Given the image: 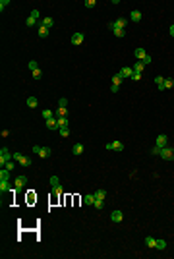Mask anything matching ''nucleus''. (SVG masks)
Instances as JSON below:
<instances>
[{"label":"nucleus","mask_w":174,"mask_h":259,"mask_svg":"<svg viewBox=\"0 0 174 259\" xmlns=\"http://www.w3.org/2000/svg\"><path fill=\"white\" fill-rule=\"evenodd\" d=\"M12 157H14V155L6 149V147H2V149H0V164H2V168H4V164H6V162L10 161Z\"/></svg>","instance_id":"f257e3e1"},{"label":"nucleus","mask_w":174,"mask_h":259,"mask_svg":"<svg viewBox=\"0 0 174 259\" xmlns=\"http://www.w3.org/2000/svg\"><path fill=\"white\" fill-rule=\"evenodd\" d=\"M14 159L21 164V166H31V159L25 155H19V153H14Z\"/></svg>","instance_id":"f03ea898"},{"label":"nucleus","mask_w":174,"mask_h":259,"mask_svg":"<svg viewBox=\"0 0 174 259\" xmlns=\"http://www.w3.org/2000/svg\"><path fill=\"white\" fill-rule=\"evenodd\" d=\"M161 159H164V161H170V159H174V149H170V147H161Z\"/></svg>","instance_id":"7ed1b4c3"},{"label":"nucleus","mask_w":174,"mask_h":259,"mask_svg":"<svg viewBox=\"0 0 174 259\" xmlns=\"http://www.w3.org/2000/svg\"><path fill=\"white\" fill-rule=\"evenodd\" d=\"M104 147H106L108 151H122L124 149V143L122 141H112V143H106Z\"/></svg>","instance_id":"20e7f679"},{"label":"nucleus","mask_w":174,"mask_h":259,"mask_svg":"<svg viewBox=\"0 0 174 259\" xmlns=\"http://www.w3.org/2000/svg\"><path fill=\"white\" fill-rule=\"evenodd\" d=\"M25 184H27V178H25V176H18V178H16V182H14V186H16L18 189H23V186H25Z\"/></svg>","instance_id":"39448f33"},{"label":"nucleus","mask_w":174,"mask_h":259,"mask_svg":"<svg viewBox=\"0 0 174 259\" xmlns=\"http://www.w3.org/2000/svg\"><path fill=\"white\" fill-rule=\"evenodd\" d=\"M118 74H120V78H122V79L132 78V76H134V68H122V70L118 72Z\"/></svg>","instance_id":"423d86ee"},{"label":"nucleus","mask_w":174,"mask_h":259,"mask_svg":"<svg viewBox=\"0 0 174 259\" xmlns=\"http://www.w3.org/2000/svg\"><path fill=\"white\" fill-rule=\"evenodd\" d=\"M126 23H128V20H126V18H118V20H116L114 23H110L108 27H120V29H124V27H126Z\"/></svg>","instance_id":"0eeeda50"},{"label":"nucleus","mask_w":174,"mask_h":259,"mask_svg":"<svg viewBox=\"0 0 174 259\" xmlns=\"http://www.w3.org/2000/svg\"><path fill=\"white\" fill-rule=\"evenodd\" d=\"M122 219H124L122 211H112V215H110V220H112V222H120Z\"/></svg>","instance_id":"6e6552de"},{"label":"nucleus","mask_w":174,"mask_h":259,"mask_svg":"<svg viewBox=\"0 0 174 259\" xmlns=\"http://www.w3.org/2000/svg\"><path fill=\"white\" fill-rule=\"evenodd\" d=\"M72 43L74 45H81L83 43V33H74L72 35Z\"/></svg>","instance_id":"1a4fd4ad"},{"label":"nucleus","mask_w":174,"mask_h":259,"mask_svg":"<svg viewBox=\"0 0 174 259\" xmlns=\"http://www.w3.org/2000/svg\"><path fill=\"white\" fill-rule=\"evenodd\" d=\"M46 128L48 130H58V122H56V116H52L46 120Z\"/></svg>","instance_id":"9d476101"},{"label":"nucleus","mask_w":174,"mask_h":259,"mask_svg":"<svg viewBox=\"0 0 174 259\" xmlns=\"http://www.w3.org/2000/svg\"><path fill=\"white\" fill-rule=\"evenodd\" d=\"M134 52H135V58H137V60H141V62H143V58H145V56H147V52L143 50L141 46H139V48H135Z\"/></svg>","instance_id":"9b49d317"},{"label":"nucleus","mask_w":174,"mask_h":259,"mask_svg":"<svg viewBox=\"0 0 174 259\" xmlns=\"http://www.w3.org/2000/svg\"><path fill=\"white\" fill-rule=\"evenodd\" d=\"M56 122H58V130H60V128H68V118H66V116H58Z\"/></svg>","instance_id":"f8f14e48"},{"label":"nucleus","mask_w":174,"mask_h":259,"mask_svg":"<svg viewBox=\"0 0 174 259\" xmlns=\"http://www.w3.org/2000/svg\"><path fill=\"white\" fill-rule=\"evenodd\" d=\"M39 157L48 159V157H50V147H41V149H39Z\"/></svg>","instance_id":"ddd939ff"},{"label":"nucleus","mask_w":174,"mask_h":259,"mask_svg":"<svg viewBox=\"0 0 174 259\" xmlns=\"http://www.w3.org/2000/svg\"><path fill=\"white\" fill-rule=\"evenodd\" d=\"M83 149H85V147L81 145V143H76V145H74V149H72V153L77 157V155H81V153H83Z\"/></svg>","instance_id":"4468645a"},{"label":"nucleus","mask_w":174,"mask_h":259,"mask_svg":"<svg viewBox=\"0 0 174 259\" xmlns=\"http://www.w3.org/2000/svg\"><path fill=\"white\" fill-rule=\"evenodd\" d=\"M155 83H157L159 91H164V78H161V76H157V78H155Z\"/></svg>","instance_id":"2eb2a0df"},{"label":"nucleus","mask_w":174,"mask_h":259,"mask_svg":"<svg viewBox=\"0 0 174 259\" xmlns=\"http://www.w3.org/2000/svg\"><path fill=\"white\" fill-rule=\"evenodd\" d=\"M166 143H168V137L166 136H159V137H157V145H159V147H166Z\"/></svg>","instance_id":"dca6fc26"},{"label":"nucleus","mask_w":174,"mask_h":259,"mask_svg":"<svg viewBox=\"0 0 174 259\" xmlns=\"http://www.w3.org/2000/svg\"><path fill=\"white\" fill-rule=\"evenodd\" d=\"M0 180H4V182L10 180V170H8V168H2V170H0Z\"/></svg>","instance_id":"f3484780"},{"label":"nucleus","mask_w":174,"mask_h":259,"mask_svg":"<svg viewBox=\"0 0 174 259\" xmlns=\"http://www.w3.org/2000/svg\"><path fill=\"white\" fill-rule=\"evenodd\" d=\"M143 68H145V64H143L141 60H137V62H135V66H134V72H135V74H141Z\"/></svg>","instance_id":"a211bd4d"},{"label":"nucleus","mask_w":174,"mask_h":259,"mask_svg":"<svg viewBox=\"0 0 174 259\" xmlns=\"http://www.w3.org/2000/svg\"><path fill=\"white\" fill-rule=\"evenodd\" d=\"M145 246L147 247H157V240L151 238V236H147V238H145Z\"/></svg>","instance_id":"6ab92c4d"},{"label":"nucleus","mask_w":174,"mask_h":259,"mask_svg":"<svg viewBox=\"0 0 174 259\" xmlns=\"http://www.w3.org/2000/svg\"><path fill=\"white\" fill-rule=\"evenodd\" d=\"M130 18H132V21H141V12H139V10H134Z\"/></svg>","instance_id":"aec40b11"},{"label":"nucleus","mask_w":174,"mask_h":259,"mask_svg":"<svg viewBox=\"0 0 174 259\" xmlns=\"http://www.w3.org/2000/svg\"><path fill=\"white\" fill-rule=\"evenodd\" d=\"M37 104H39V101L35 97H29L27 99V106H29V108H37Z\"/></svg>","instance_id":"412c9836"},{"label":"nucleus","mask_w":174,"mask_h":259,"mask_svg":"<svg viewBox=\"0 0 174 259\" xmlns=\"http://www.w3.org/2000/svg\"><path fill=\"white\" fill-rule=\"evenodd\" d=\"M93 195H95V199H103V201H104V197H106V192H104V189H97Z\"/></svg>","instance_id":"4be33fe9"},{"label":"nucleus","mask_w":174,"mask_h":259,"mask_svg":"<svg viewBox=\"0 0 174 259\" xmlns=\"http://www.w3.org/2000/svg\"><path fill=\"white\" fill-rule=\"evenodd\" d=\"M41 25H45V27H48V29H50V27L54 25V20H52V18H45V20L41 21Z\"/></svg>","instance_id":"5701e85b"},{"label":"nucleus","mask_w":174,"mask_h":259,"mask_svg":"<svg viewBox=\"0 0 174 259\" xmlns=\"http://www.w3.org/2000/svg\"><path fill=\"white\" fill-rule=\"evenodd\" d=\"M39 37H48V27L39 25Z\"/></svg>","instance_id":"b1692460"},{"label":"nucleus","mask_w":174,"mask_h":259,"mask_svg":"<svg viewBox=\"0 0 174 259\" xmlns=\"http://www.w3.org/2000/svg\"><path fill=\"white\" fill-rule=\"evenodd\" d=\"M10 184H8V182H4V180H0V192H2V194H4V192H10Z\"/></svg>","instance_id":"393cba45"},{"label":"nucleus","mask_w":174,"mask_h":259,"mask_svg":"<svg viewBox=\"0 0 174 259\" xmlns=\"http://www.w3.org/2000/svg\"><path fill=\"white\" fill-rule=\"evenodd\" d=\"M110 29H112V33H114L116 37H124V35H126V31L120 29V27H110Z\"/></svg>","instance_id":"a878e982"},{"label":"nucleus","mask_w":174,"mask_h":259,"mask_svg":"<svg viewBox=\"0 0 174 259\" xmlns=\"http://www.w3.org/2000/svg\"><path fill=\"white\" fill-rule=\"evenodd\" d=\"M83 203H85V205H93V203H95V195H85Z\"/></svg>","instance_id":"bb28decb"},{"label":"nucleus","mask_w":174,"mask_h":259,"mask_svg":"<svg viewBox=\"0 0 174 259\" xmlns=\"http://www.w3.org/2000/svg\"><path fill=\"white\" fill-rule=\"evenodd\" d=\"M120 83H122V78H120V74L112 76V85H120Z\"/></svg>","instance_id":"cd10ccee"},{"label":"nucleus","mask_w":174,"mask_h":259,"mask_svg":"<svg viewBox=\"0 0 174 259\" xmlns=\"http://www.w3.org/2000/svg\"><path fill=\"white\" fill-rule=\"evenodd\" d=\"M52 116H54V112H52V110H48V108L43 110V118H45V120H48V118H52Z\"/></svg>","instance_id":"c85d7f7f"},{"label":"nucleus","mask_w":174,"mask_h":259,"mask_svg":"<svg viewBox=\"0 0 174 259\" xmlns=\"http://www.w3.org/2000/svg\"><path fill=\"white\" fill-rule=\"evenodd\" d=\"M50 186H52V188L60 186V180H58V176H50Z\"/></svg>","instance_id":"c756f323"},{"label":"nucleus","mask_w":174,"mask_h":259,"mask_svg":"<svg viewBox=\"0 0 174 259\" xmlns=\"http://www.w3.org/2000/svg\"><path fill=\"white\" fill-rule=\"evenodd\" d=\"M170 87H174V79L166 78V79H164V89H170Z\"/></svg>","instance_id":"7c9ffc66"},{"label":"nucleus","mask_w":174,"mask_h":259,"mask_svg":"<svg viewBox=\"0 0 174 259\" xmlns=\"http://www.w3.org/2000/svg\"><path fill=\"white\" fill-rule=\"evenodd\" d=\"M93 207H97V209H103V207H104V201H103V199H95V203H93Z\"/></svg>","instance_id":"2f4dec72"},{"label":"nucleus","mask_w":174,"mask_h":259,"mask_svg":"<svg viewBox=\"0 0 174 259\" xmlns=\"http://www.w3.org/2000/svg\"><path fill=\"white\" fill-rule=\"evenodd\" d=\"M166 247V242L164 240H157V249H164Z\"/></svg>","instance_id":"473e14b6"},{"label":"nucleus","mask_w":174,"mask_h":259,"mask_svg":"<svg viewBox=\"0 0 174 259\" xmlns=\"http://www.w3.org/2000/svg\"><path fill=\"white\" fill-rule=\"evenodd\" d=\"M66 104H68V99H60V101H58V108H66Z\"/></svg>","instance_id":"72a5a7b5"},{"label":"nucleus","mask_w":174,"mask_h":259,"mask_svg":"<svg viewBox=\"0 0 174 259\" xmlns=\"http://www.w3.org/2000/svg\"><path fill=\"white\" fill-rule=\"evenodd\" d=\"M66 114H68V110H66V108H58V110H56V114H54V116L58 118V116H66Z\"/></svg>","instance_id":"f704fd0d"},{"label":"nucleus","mask_w":174,"mask_h":259,"mask_svg":"<svg viewBox=\"0 0 174 259\" xmlns=\"http://www.w3.org/2000/svg\"><path fill=\"white\" fill-rule=\"evenodd\" d=\"M60 136L68 137V136H70V130H68V128H60Z\"/></svg>","instance_id":"c9c22d12"},{"label":"nucleus","mask_w":174,"mask_h":259,"mask_svg":"<svg viewBox=\"0 0 174 259\" xmlns=\"http://www.w3.org/2000/svg\"><path fill=\"white\" fill-rule=\"evenodd\" d=\"M4 168H8V170H10V172H12V170H14V168H16V164H14V162H12V161H8V162H6V164H4Z\"/></svg>","instance_id":"e433bc0d"},{"label":"nucleus","mask_w":174,"mask_h":259,"mask_svg":"<svg viewBox=\"0 0 174 259\" xmlns=\"http://www.w3.org/2000/svg\"><path fill=\"white\" fill-rule=\"evenodd\" d=\"M39 10H31V14H29V18H33V20H39Z\"/></svg>","instance_id":"4c0bfd02"},{"label":"nucleus","mask_w":174,"mask_h":259,"mask_svg":"<svg viewBox=\"0 0 174 259\" xmlns=\"http://www.w3.org/2000/svg\"><path fill=\"white\" fill-rule=\"evenodd\" d=\"M29 70H31V72L39 70V66H37V62H35V60H31V62H29Z\"/></svg>","instance_id":"58836bf2"},{"label":"nucleus","mask_w":174,"mask_h":259,"mask_svg":"<svg viewBox=\"0 0 174 259\" xmlns=\"http://www.w3.org/2000/svg\"><path fill=\"white\" fill-rule=\"evenodd\" d=\"M33 78H35V79H41V78H43V72H41V70H35V72H33Z\"/></svg>","instance_id":"ea45409f"},{"label":"nucleus","mask_w":174,"mask_h":259,"mask_svg":"<svg viewBox=\"0 0 174 259\" xmlns=\"http://www.w3.org/2000/svg\"><path fill=\"white\" fill-rule=\"evenodd\" d=\"M8 4H10V0H2V2H0V10L4 12V8H6Z\"/></svg>","instance_id":"a19ab883"},{"label":"nucleus","mask_w":174,"mask_h":259,"mask_svg":"<svg viewBox=\"0 0 174 259\" xmlns=\"http://www.w3.org/2000/svg\"><path fill=\"white\" fill-rule=\"evenodd\" d=\"M35 21H37V20H33V18H27L25 23H27V27H33V25H35Z\"/></svg>","instance_id":"79ce46f5"},{"label":"nucleus","mask_w":174,"mask_h":259,"mask_svg":"<svg viewBox=\"0 0 174 259\" xmlns=\"http://www.w3.org/2000/svg\"><path fill=\"white\" fill-rule=\"evenodd\" d=\"M95 4H97L95 0H87V2H85V6H87V8H93V6H95Z\"/></svg>","instance_id":"37998d69"},{"label":"nucleus","mask_w":174,"mask_h":259,"mask_svg":"<svg viewBox=\"0 0 174 259\" xmlns=\"http://www.w3.org/2000/svg\"><path fill=\"white\" fill-rule=\"evenodd\" d=\"M151 153H153V155H159V153H161V147H159V145H157V147H153V149H151Z\"/></svg>","instance_id":"c03bdc74"},{"label":"nucleus","mask_w":174,"mask_h":259,"mask_svg":"<svg viewBox=\"0 0 174 259\" xmlns=\"http://www.w3.org/2000/svg\"><path fill=\"white\" fill-rule=\"evenodd\" d=\"M141 78H143L141 74H135V72H134V76H132V79H135V81H139V79H141Z\"/></svg>","instance_id":"a18cd8bd"},{"label":"nucleus","mask_w":174,"mask_h":259,"mask_svg":"<svg viewBox=\"0 0 174 259\" xmlns=\"http://www.w3.org/2000/svg\"><path fill=\"white\" fill-rule=\"evenodd\" d=\"M151 60H153V58H151V56H149V54H147V56L143 58V64H145V66H147V64H151Z\"/></svg>","instance_id":"49530a36"},{"label":"nucleus","mask_w":174,"mask_h":259,"mask_svg":"<svg viewBox=\"0 0 174 259\" xmlns=\"http://www.w3.org/2000/svg\"><path fill=\"white\" fill-rule=\"evenodd\" d=\"M39 149H41L39 145H33V153H35V155H39Z\"/></svg>","instance_id":"de8ad7c7"},{"label":"nucleus","mask_w":174,"mask_h":259,"mask_svg":"<svg viewBox=\"0 0 174 259\" xmlns=\"http://www.w3.org/2000/svg\"><path fill=\"white\" fill-rule=\"evenodd\" d=\"M168 31H170V35H172V37H174V23H172V25H170V29H168Z\"/></svg>","instance_id":"09e8293b"}]
</instances>
